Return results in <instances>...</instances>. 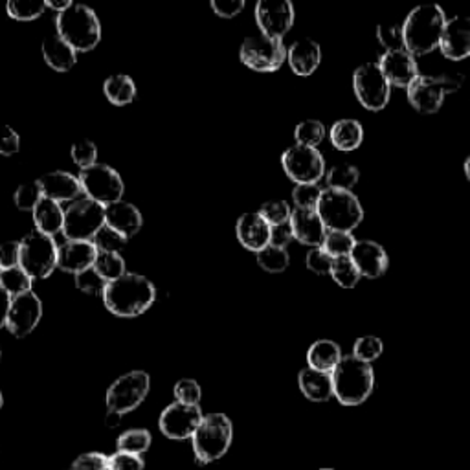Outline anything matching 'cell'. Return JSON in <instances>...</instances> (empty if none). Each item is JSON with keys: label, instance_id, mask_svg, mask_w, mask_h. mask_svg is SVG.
<instances>
[{"label": "cell", "instance_id": "cell-18", "mask_svg": "<svg viewBox=\"0 0 470 470\" xmlns=\"http://www.w3.org/2000/svg\"><path fill=\"white\" fill-rule=\"evenodd\" d=\"M379 67L390 85L399 89H408L409 83L419 76L416 55H411L408 50L384 52L379 59Z\"/></svg>", "mask_w": 470, "mask_h": 470}, {"label": "cell", "instance_id": "cell-12", "mask_svg": "<svg viewBox=\"0 0 470 470\" xmlns=\"http://www.w3.org/2000/svg\"><path fill=\"white\" fill-rule=\"evenodd\" d=\"M240 59L250 70L276 72L287 61V48L281 39L252 35L243 41L240 48Z\"/></svg>", "mask_w": 470, "mask_h": 470}, {"label": "cell", "instance_id": "cell-47", "mask_svg": "<svg viewBox=\"0 0 470 470\" xmlns=\"http://www.w3.org/2000/svg\"><path fill=\"white\" fill-rule=\"evenodd\" d=\"M174 397L176 402H183V404H190V406H199L201 397H202V390L199 386L197 381L193 379H183L174 384Z\"/></svg>", "mask_w": 470, "mask_h": 470}, {"label": "cell", "instance_id": "cell-32", "mask_svg": "<svg viewBox=\"0 0 470 470\" xmlns=\"http://www.w3.org/2000/svg\"><path fill=\"white\" fill-rule=\"evenodd\" d=\"M103 94L112 105L126 107V105L133 103V99L136 96V87L129 76L116 74V76H110L105 80Z\"/></svg>", "mask_w": 470, "mask_h": 470}, {"label": "cell", "instance_id": "cell-57", "mask_svg": "<svg viewBox=\"0 0 470 470\" xmlns=\"http://www.w3.org/2000/svg\"><path fill=\"white\" fill-rule=\"evenodd\" d=\"M294 240L290 224H281V226H274L272 233H270V245L277 247V249H287V245Z\"/></svg>", "mask_w": 470, "mask_h": 470}, {"label": "cell", "instance_id": "cell-13", "mask_svg": "<svg viewBox=\"0 0 470 470\" xmlns=\"http://www.w3.org/2000/svg\"><path fill=\"white\" fill-rule=\"evenodd\" d=\"M283 171L296 184H318L325 176V160L316 147L294 144L281 156Z\"/></svg>", "mask_w": 470, "mask_h": 470}, {"label": "cell", "instance_id": "cell-62", "mask_svg": "<svg viewBox=\"0 0 470 470\" xmlns=\"http://www.w3.org/2000/svg\"><path fill=\"white\" fill-rule=\"evenodd\" d=\"M0 408H3V393H0Z\"/></svg>", "mask_w": 470, "mask_h": 470}, {"label": "cell", "instance_id": "cell-24", "mask_svg": "<svg viewBox=\"0 0 470 470\" xmlns=\"http://www.w3.org/2000/svg\"><path fill=\"white\" fill-rule=\"evenodd\" d=\"M98 250L90 241H67L57 250V268L69 274H80L94 267Z\"/></svg>", "mask_w": 470, "mask_h": 470}, {"label": "cell", "instance_id": "cell-56", "mask_svg": "<svg viewBox=\"0 0 470 470\" xmlns=\"http://www.w3.org/2000/svg\"><path fill=\"white\" fill-rule=\"evenodd\" d=\"M19 259H21V243L6 241L0 245V268L8 270L19 267Z\"/></svg>", "mask_w": 470, "mask_h": 470}, {"label": "cell", "instance_id": "cell-15", "mask_svg": "<svg viewBox=\"0 0 470 470\" xmlns=\"http://www.w3.org/2000/svg\"><path fill=\"white\" fill-rule=\"evenodd\" d=\"M202 409L201 406H190L183 402L169 404L158 419L160 432L174 441H183L193 437L199 425L202 423Z\"/></svg>", "mask_w": 470, "mask_h": 470}, {"label": "cell", "instance_id": "cell-39", "mask_svg": "<svg viewBox=\"0 0 470 470\" xmlns=\"http://www.w3.org/2000/svg\"><path fill=\"white\" fill-rule=\"evenodd\" d=\"M46 10V5L42 0H12L6 5V12L15 21H35L39 19Z\"/></svg>", "mask_w": 470, "mask_h": 470}, {"label": "cell", "instance_id": "cell-38", "mask_svg": "<svg viewBox=\"0 0 470 470\" xmlns=\"http://www.w3.org/2000/svg\"><path fill=\"white\" fill-rule=\"evenodd\" d=\"M331 277L342 288L357 287L359 281L362 279L357 265L352 263L351 258H338V259H334L333 261V268H331Z\"/></svg>", "mask_w": 470, "mask_h": 470}, {"label": "cell", "instance_id": "cell-14", "mask_svg": "<svg viewBox=\"0 0 470 470\" xmlns=\"http://www.w3.org/2000/svg\"><path fill=\"white\" fill-rule=\"evenodd\" d=\"M352 89H355L359 103L371 112L382 110L391 98V85L379 63L361 65L352 74Z\"/></svg>", "mask_w": 470, "mask_h": 470}, {"label": "cell", "instance_id": "cell-20", "mask_svg": "<svg viewBox=\"0 0 470 470\" xmlns=\"http://www.w3.org/2000/svg\"><path fill=\"white\" fill-rule=\"evenodd\" d=\"M441 53L450 61H463L470 57V19L468 17H452L446 21L441 44Z\"/></svg>", "mask_w": 470, "mask_h": 470}, {"label": "cell", "instance_id": "cell-10", "mask_svg": "<svg viewBox=\"0 0 470 470\" xmlns=\"http://www.w3.org/2000/svg\"><path fill=\"white\" fill-rule=\"evenodd\" d=\"M461 80L450 76H423L419 74L406 89L408 101L421 114H436L446 98V94L456 92Z\"/></svg>", "mask_w": 470, "mask_h": 470}, {"label": "cell", "instance_id": "cell-9", "mask_svg": "<svg viewBox=\"0 0 470 470\" xmlns=\"http://www.w3.org/2000/svg\"><path fill=\"white\" fill-rule=\"evenodd\" d=\"M83 193L99 202L101 206H110L124 197V181L120 173L105 164H94L85 167L78 174Z\"/></svg>", "mask_w": 470, "mask_h": 470}, {"label": "cell", "instance_id": "cell-54", "mask_svg": "<svg viewBox=\"0 0 470 470\" xmlns=\"http://www.w3.org/2000/svg\"><path fill=\"white\" fill-rule=\"evenodd\" d=\"M210 6H212V10L217 17L233 19L243 12L245 3H243V0H212Z\"/></svg>", "mask_w": 470, "mask_h": 470}, {"label": "cell", "instance_id": "cell-5", "mask_svg": "<svg viewBox=\"0 0 470 470\" xmlns=\"http://www.w3.org/2000/svg\"><path fill=\"white\" fill-rule=\"evenodd\" d=\"M320 219L327 230L349 231L359 228L364 221V210L359 197L352 192L324 190L320 204L316 208Z\"/></svg>", "mask_w": 470, "mask_h": 470}, {"label": "cell", "instance_id": "cell-48", "mask_svg": "<svg viewBox=\"0 0 470 470\" xmlns=\"http://www.w3.org/2000/svg\"><path fill=\"white\" fill-rule=\"evenodd\" d=\"M70 155H72L74 164L80 165L81 169L98 164V147H96V144L90 142V140H78V142L72 146Z\"/></svg>", "mask_w": 470, "mask_h": 470}, {"label": "cell", "instance_id": "cell-27", "mask_svg": "<svg viewBox=\"0 0 470 470\" xmlns=\"http://www.w3.org/2000/svg\"><path fill=\"white\" fill-rule=\"evenodd\" d=\"M42 57L50 69L57 72H69L78 61V52L57 33H52L42 41Z\"/></svg>", "mask_w": 470, "mask_h": 470}, {"label": "cell", "instance_id": "cell-22", "mask_svg": "<svg viewBox=\"0 0 470 470\" xmlns=\"http://www.w3.org/2000/svg\"><path fill=\"white\" fill-rule=\"evenodd\" d=\"M272 226L259 215V212H250L240 217L235 224V235L240 243L250 252H261L270 245Z\"/></svg>", "mask_w": 470, "mask_h": 470}, {"label": "cell", "instance_id": "cell-34", "mask_svg": "<svg viewBox=\"0 0 470 470\" xmlns=\"http://www.w3.org/2000/svg\"><path fill=\"white\" fill-rule=\"evenodd\" d=\"M357 245V240L352 238V233L349 231H333V230H327V235L324 240V245L322 249L333 258V259H338V258H349L352 249H355Z\"/></svg>", "mask_w": 470, "mask_h": 470}, {"label": "cell", "instance_id": "cell-55", "mask_svg": "<svg viewBox=\"0 0 470 470\" xmlns=\"http://www.w3.org/2000/svg\"><path fill=\"white\" fill-rule=\"evenodd\" d=\"M21 149V138L10 126H0V155L12 156Z\"/></svg>", "mask_w": 470, "mask_h": 470}, {"label": "cell", "instance_id": "cell-7", "mask_svg": "<svg viewBox=\"0 0 470 470\" xmlns=\"http://www.w3.org/2000/svg\"><path fill=\"white\" fill-rule=\"evenodd\" d=\"M19 243H21L19 267L32 279L48 277L57 267V250H59L52 235L33 230Z\"/></svg>", "mask_w": 470, "mask_h": 470}, {"label": "cell", "instance_id": "cell-17", "mask_svg": "<svg viewBox=\"0 0 470 470\" xmlns=\"http://www.w3.org/2000/svg\"><path fill=\"white\" fill-rule=\"evenodd\" d=\"M42 318V302L35 292H26L12 298V307L8 315V331L15 338H26L33 333Z\"/></svg>", "mask_w": 470, "mask_h": 470}, {"label": "cell", "instance_id": "cell-36", "mask_svg": "<svg viewBox=\"0 0 470 470\" xmlns=\"http://www.w3.org/2000/svg\"><path fill=\"white\" fill-rule=\"evenodd\" d=\"M32 283L33 279L21 267H14L0 272V287L8 292L12 298L32 292Z\"/></svg>", "mask_w": 470, "mask_h": 470}, {"label": "cell", "instance_id": "cell-26", "mask_svg": "<svg viewBox=\"0 0 470 470\" xmlns=\"http://www.w3.org/2000/svg\"><path fill=\"white\" fill-rule=\"evenodd\" d=\"M105 224L129 240L140 231L144 224V217L135 204L118 201L110 206H105Z\"/></svg>", "mask_w": 470, "mask_h": 470}, {"label": "cell", "instance_id": "cell-53", "mask_svg": "<svg viewBox=\"0 0 470 470\" xmlns=\"http://www.w3.org/2000/svg\"><path fill=\"white\" fill-rule=\"evenodd\" d=\"M146 463L140 456L116 452L108 457V470H144Z\"/></svg>", "mask_w": 470, "mask_h": 470}, {"label": "cell", "instance_id": "cell-58", "mask_svg": "<svg viewBox=\"0 0 470 470\" xmlns=\"http://www.w3.org/2000/svg\"><path fill=\"white\" fill-rule=\"evenodd\" d=\"M10 307H12V296L3 287H0V329L8 324Z\"/></svg>", "mask_w": 470, "mask_h": 470}, {"label": "cell", "instance_id": "cell-35", "mask_svg": "<svg viewBox=\"0 0 470 470\" xmlns=\"http://www.w3.org/2000/svg\"><path fill=\"white\" fill-rule=\"evenodd\" d=\"M118 452H126V454H133V456H142L144 452L149 450L151 446V434L146 428H133L127 430L126 434H122L118 437Z\"/></svg>", "mask_w": 470, "mask_h": 470}, {"label": "cell", "instance_id": "cell-21", "mask_svg": "<svg viewBox=\"0 0 470 470\" xmlns=\"http://www.w3.org/2000/svg\"><path fill=\"white\" fill-rule=\"evenodd\" d=\"M349 258L352 259V263L357 265L361 276L368 277V279L381 277L390 267V258H388V252L384 250V247L379 245L377 241H370V240L357 241V245H355V249H352Z\"/></svg>", "mask_w": 470, "mask_h": 470}, {"label": "cell", "instance_id": "cell-59", "mask_svg": "<svg viewBox=\"0 0 470 470\" xmlns=\"http://www.w3.org/2000/svg\"><path fill=\"white\" fill-rule=\"evenodd\" d=\"M44 5H46V8H50L57 14H63L72 6L70 0H44Z\"/></svg>", "mask_w": 470, "mask_h": 470}, {"label": "cell", "instance_id": "cell-42", "mask_svg": "<svg viewBox=\"0 0 470 470\" xmlns=\"http://www.w3.org/2000/svg\"><path fill=\"white\" fill-rule=\"evenodd\" d=\"M92 245L96 247L98 252H108V254H120V250H124V247L127 245V238H124L122 233H118L116 230H112L110 226H103L96 238L92 240Z\"/></svg>", "mask_w": 470, "mask_h": 470}, {"label": "cell", "instance_id": "cell-16", "mask_svg": "<svg viewBox=\"0 0 470 470\" xmlns=\"http://www.w3.org/2000/svg\"><path fill=\"white\" fill-rule=\"evenodd\" d=\"M296 14L288 0H261L256 5V23L261 35L270 39H281L292 28Z\"/></svg>", "mask_w": 470, "mask_h": 470}, {"label": "cell", "instance_id": "cell-49", "mask_svg": "<svg viewBox=\"0 0 470 470\" xmlns=\"http://www.w3.org/2000/svg\"><path fill=\"white\" fill-rule=\"evenodd\" d=\"M74 277H76L74 279L76 288L85 292V294H90V296H92V294H103V290L107 287V281L94 270V267L85 270V272L76 274Z\"/></svg>", "mask_w": 470, "mask_h": 470}, {"label": "cell", "instance_id": "cell-37", "mask_svg": "<svg viewBox=\"0 0 470 470\" xmlns=\"http://www.w3.org/2000/svg\"><path fill=\"white\" fill-rule=\"evenodd\" d=\"M94 270L107 281H114L127 274L126 270V259L120 254H108V252H98Z\"/></svg>", "mask_w": 470, "mask_h": 470}, {"label": "cell", "instance_id": "cell-41", "mask_svg": "<svg viewBox=\"0 0 470 470\" xmlns=\"http://www.w3.org/2000/svg\"><path fill=\"white\" fill-rule=\"evenodd\" d=\"M294 138H296L298 146L306 147H316L325 138V126L318 120H306L294 129Z\"/></svg>", "mask_w": 470, "mask_h": 470}, {"label": "cell", "instance_id": "cell-6", "mask_svg": "<svg viewBox=\"0 0 470 470\" xmlns=\"http://www.w3.org/2000/svg\"><path fill=\"white\" fill-rule=\"evenodd\" d=\"M233 437V427L228 416L224 414H208L202 418V423L199 425L197 432L193 434V452L195 459L201 465H208L212 461L221 459Z\"/></svg>", "mask_w": 470, "mask_h": 470}, {"label": "cell", "instance_id": "cell-30", "mask_svg": "<svg viewBox=\"0 0 470 470\" xmlns=\"http://www.w3.org/2000/svg\"><path fill=\"white\" fill-rule=\"evenodd\" d=\"M342 359V347L333 340H318L307 351L309 368L324 373H333Z\"/></svg>", "mask_w": 470, "mask_h": 470}, {"label": "cell", "instance_id": "cell-51", "mask_svg": "<svg viewBox=\"0 0 470 470\" xmlns=\"http://www.w3.org/2000/svg\"><path fill=\"white\" fill-rule=\"evenodd\" d=\"M333 258L320 247V249H311L307 254V268L318 276H331V268H333Z\"/></svg>", "mask_w": 470, "mask_h": 470}, {"label": "cell", "instance_id": "cell-1", "mask_svg": "<svg viewBox=\"0 0 470 470\" xmlns=\"http://www.w3.org/2000/svg\"><path fill=\"white\" fill-rule=\"evenodd\" d=\"M101 296L108 313L120 318H135L155 304L156 288L146 276L127 272L107 283Z\"/></svg>", "mask_w": 470, "mask_h": 470}, {"label": "cell", "instance_id": "cell-19", "mask_svg": "<svg viewBox=\"0 0 470 470\" xmlns=\"http://www.w3.org/2000/svg\"><path fill=\"white\" fill-rule=\"evenodd\" d=\"M288 224L294 240L300 241L302 245L311 249H320L324 245L327 228L316 210H292Z\"/></svg>", "mask_w": 470, "mask_h": 470}, {"label": "cell", "instance_id": "cell-64", "mask_svg": "<svg viewBox=\"0 0 470 470\" xmlns=\"http://www.w3.org/2000/svg\"><path fill=\"white\" fill-rule=\"evenodd\" d=\"M0 272H3V268H0Z\"/></svg>", "mask_w": 470, "mask_h": 470}, {"label": "cell", "instance_id": "cell-8", "mask_svg": "<svg viewBox=\"0 0 470 470\" xmlns=\"http://www.w3.org/2000/svg\"><path fill=\"white\" fill-rule=\"evenodd\" d=\"M105 226V206L85 197L74 201L65 210L63 233L67 241H90Z\"/></svg>", "mask_w": 470, "mask_h": 470}, {"label": "cell", "instance_id": "cell-52", "mask_svg": "<svg viewBox=\"0 0 470 470\" xmlns=\"http://www.w3.org/2000/svg\"><path fill=\"white\" fill-rule=\"evenodd\" d=\"M72 470H108V456L101 452H87L74 459Z\"/></svg>", "mask_w": 470, "mask_h": 470}, {"label": "cell", "instance_id": "cell-60", "mask_svg": "<svg viewBox=\"0 0 470 470\" xmlns=\"http://www.w3.org/2000/svg\"><path fill=\"white\" fill-rule=\"evenodd\" d=\"M120 423H122V416H120V414H116V411H107L105 425H107L108 428H116Z\"/></svg>", "mask_w": 470, "mask_h": 470}, {"label": "cell", "instance_id": "cell-4", "mask_svg": "<svg viewBox=\"0 0 470 470\" xmlns=\"http://www.w3.org/2000/svg\"><path fill=\"white\" fill-rule=\"evenodd\" d=\"M55 30V33L76 52H90L101 41L99 19L89 6L83 5L72 3L67 12L57 14Z\"/></svg>", "mask_w": 470, "mask_h": 470}, {"label": "cell", "instance_id": "cell-29", "mask_svg": "<svg viewBox=\"0 0 470 470\" xmlns=\"http://www.w3.org/2000/svg\"><path fill=\"white\" fill-rule=\"evenodd\" d=\"M329 138L336 151H343V153L357 151L364 142V127L359 120L345 118V120H338L331 127Z\"/></svg>", "mask_w": 470, "mask_h": 470}, {"label": "cell", "instance_id": "cell-44", "mask_svg": "<svg viewBox=\"0 0 470 470\" xmlns=\"http://www.w3.org/2000/svg\"><path fill=\"white\" fill-rule=\"evenodd\" d=\"M324 190L318 184H296L292 192V201L298 210H316Z\"/></svg>", "mask_w": 470, "mask_h": 470}, {"label": "cell", "instance_id": "cell-63", "mask_svg": "<svg viewBox=\"0 0 470 470\" xmlns=\"http://www.w3.org/2000/svg\"><path fill=\"white\" fill-rule=\"evenodd\" d=\"M320 470H334V468H320Z\"/></svg>", "mask_w": 470, "mask_h": 470}, {"label": "cell", "instance_id": "cell-25", "mask_svg": "<svg viewBox=\"0 0 470 470\" xmlns=\"http://www.w3.org/2000/svg\"><path fill=\"white\" fill-rule=\"evenodd\" d=\"M287 61L294 74L300 78H309L322 63V48L313 39H300L292 42L287 50Z\"/></svg>", "mask_w": 470, "mask_h": 470}, {"label": "cell", "instance_id": "cell-46", "mask_svg": "<svg viewBox=\"0 0 470 470\" xmlns=\"http://www.w3.org/2000/svg\"><path fill=\"white\" fill-rule=\"evenodd\" d=\"M259 215L274 228V226L288 224L292 210H290L288 202H285V201H268L261 206Z\"/></svg>", "mask_w": 470, "mask_h": 470}, {"label": "cell", "instance_id": "cell-11", "mask_svg": "<svg viewBox=\"0 0 470 470\" xmlns=\"http://www.w3.org/2000/svg\"><path fill=\"white\" fill-rule=\"evenodd\" d=\"M151 388V379L146 371H131L118 377L107 390V411L116 414H129L136 409L147 397Z\"/></svg>", "mask_w": 470, "mask_h": 470}, {"label": "cell", "instance_id": "cell-50", "mask_svg": "<svg viewBox=\"0 0 470 470\" xmlns=\"http://www.w3.org/2000/svg\"><path fill=\"white\" fill-rule=\"evenodd\" d=\"M377 37H379V42L386 48V52H391V50H406V48H404L402 24L379 26V28H377Z\"/></svg>", "mask_w": 470, "mask_h": 470}, {"label": "cell", "instance_id": "cell-61", "mask_svg": "<svg viewBox=\"0 0 470 470\" xmlns=\"http://www.w3.org/2000/svg\"><path fill=\"white\" fill-rule=\"evenodd\" d=\"M463 169H465V176H466V181L470 183V155L465 158V164H463Z\"/></svg>", "mask_w": 470, "mask_h": 470}, {"label": "cell", "instance_id": "cell-28", "mask_svg": "<svg viewBox=\"0 0 470 470\" xmlns=\"http://www.w3.org/2000/svg\"><path fill=\"white\" fill-rule=\"evenodd\" d=\"M298 386L306 399L313 402H327L334 397L333 391V377L331 373L316 371L313 368H306L298 375Z\"/></svg>", "mask_w": 470, "mask_h": 470}, {"label": "cell", "instance_id": "cell-2", "mask_svg": "<svg viewBox=\"0 0 470 470\" xmlns=\"http://www.w3.org/2000/svg\"><path fill=\"white\" fill-rule=\"evenodd\" d=\"M446 15L437 5H421L411 10L402 23L404 48L411 55L432 53L441 44Z\"/></svg>", "mask_w": 470, "mask_h": 470}, {"label": "cell", "instance_id": "cell-40", "mask_svg": "<svg viewBox=\"0 0 470 470\" xmlns=\"http://www.w3.org/2000/svg\"><path fill=\"white\" fill-rule=\"evenodd\" d=\"M256 258H258V265L270 274H279V272L287 270V267L290 263L288 252L285 249H277L272 245H268L267 249L258 252Z\"/></svg>", "mask_w": 470, "mask_h": 470}, {"label": "cell", "instance_id": "cell-33", "mask_svg": "<svg viewBox=\"0 0 470 470\" xmlns=\"http://www.w3.org/2000/svg\"><path fill=\"white\" fill-rule=\"evenodd\" d=\"M325 181L329 190L352 192V188H355L361 181V171L352 164H338L325 173Z\"/></svg>", "mask_w": 470, "mask_h": 470}, {"label": "cell", "instance_id": "cell-43", "mask_svg": "<svg viewBox=\"0 0 470 470\" xmlns=\"http://www.w3.org/2000/svg\"><path fill=\"white\" fill-rule=\"evenodd\" d=\"M382 352H384V343L379 336H373V334L359 338L355 342V345H352V357L366 364H371L377 359H381Z\"/></svg>", "mask_w": 470, "mask_h": 470}, {"label": "cell", "instance_id": "cell-23", "mask_svg": "<svg viewBox=\"0 0 470 470\" xmlns=\"http://www.w3.org/2000/svg\"><path fill=\"white\" fill-rule=\"evenodd\" d=\"M39 186L44 199L59 204L78 201V197L83 193L80 179L69 171H52L42 174L39 179Z\"/></svg>", "mask_w": 470, "mask_h": 470}, {"label": "cell", "instance_id": "cell-3", "mask_svg": "<svg viewBox=\"0 0 470 470\" xmlns=\"http://www.w3.org/2000/svg\"><path fill=\"white\" fill-rule=\"evenodd\" d=\"M331 377L334 397L343 406H361L370 399L375 388L371 364H366L352 355L343 357Z\"/></svg>", "mask_w": 470, "mask_h": 470}, {"label": "cell", "instance_id": "cell-45", "mask_svg": "<svg viewBox=\"0 0 470 470\" xmlns=\"http://www.w3.org/2000/svg\"><path fill=\"white\" fill-rule=\"evenodd\" d=\"M15 206L23 212H33L35 206L42 201V190L39 186V181L33 183H26L23 186L17 188L15 195H14Z\"/></svg>", "mask_w": 470, "mask_h": 470}, {"label": "cell", "instance_id": "cell-31", "mask_svg": "<svg viewBox=\"0 0 470 470\" xmlns=\"http://www.w3.org/2000/svg\"><path fill=\"white\" fill-rule=\"evenodd\" d=\"M32 215H33L35 230L42 231L46 235H52V238L57 231H63L65 210L59 202H53V201L42 197V201L35 206Z\"/></svg>", "mask_w": 470, "mask_h": 470}]
</instances>
